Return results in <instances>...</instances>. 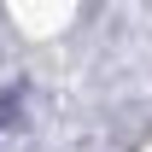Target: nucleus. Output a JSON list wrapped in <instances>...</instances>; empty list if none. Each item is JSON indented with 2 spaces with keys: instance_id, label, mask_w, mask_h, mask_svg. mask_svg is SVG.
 <instances>
[{
  "instance_id": "obj_1",
  "label": "nucleus",
  "mask_w": 152,
  "mask_h": 152,
  "mask_svg": "<svg viewBox=\"0 0 152 152\" xmlns=\"http://www.w3.org/2000/svg\"><path fill=\"white\" fill-rule=\"evenodd\" d=\"M6 123H18V94H0V129Z\"/></svg>"
}]
</instances>
